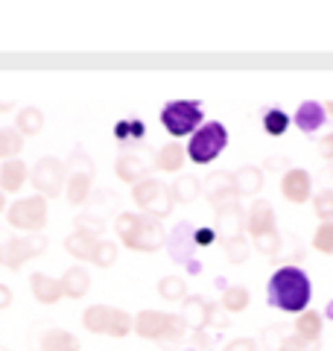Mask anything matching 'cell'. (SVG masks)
Returning <instances> with one entry per match:
<instances>
[{
    "label": "cell",
    "mask_w": 333,
    "mask_h": 351,
    "mask_svg": "<svg viewBox=\"0 0 333 351\" xmlns=\"http://www.w3.org/2000/svg\"><path fill=\"white\" fill-rule=\"evenodd\" d=\"M313 211L321 223H333V188H325L313 196Z\"/></svg>",
    "instance_id": "41"
},
{
    "label": "cell",
    "mask_w": 333,
    "mask_h": 351,
    "mask_svg": "<svg viewBox=\"0 0 333 351\" xmlns=\"http://www.w3.org/2000/svg\"><path fill=\"white\" fill-rule=\"evenodd\" d=\"M214 211H217V237H219V243L243 237V232H246V211H243L240 199L222 202L219 208H214Z\"/></svg>",
    "instance_id": "12"
},
{
    "label": "cell",
    "mask_w": 333,
    "mask_h": 351,
    "mask_svg": "<svg viewBox=\"0 0 333 351\" xmlns=\"http://www.w3.org/2000/svg\"><path fill=\"white\" fill-rule=\"evenodd\" d=\"M246 232L251 237H260L266 232H275V211H272V202L266 199H254L246 211Z\"/></svg>",
    "instance_id": "18"
},
{
    "label": "cell",
    "mask_w": 333,
    "mask_h": 351,
    "mask_svg": "<svg viewBox=\"0 0 333 351\" xmlns=\"http://www.w3.org/2000/svg\"><path fill=\"white\" fill-rule=\"evenodd\" d=\"M290 158H281V156H272V158H266V164H263V170H272V173H290L293 167H290Z\"/></svg>",
    "instance_id": "47"
},
{
    "label": "cell",
    "mask_w": 333,
    "mask_h": 351,
    "mask_svg": "<svg viewBox=\"0 0 333 351\" xmlns=\"http://www.w3.org/2000/svg\"><path fill=\"white\" fill-rule=\"evenodd\" d=\"M59 281H62V290L68 299H82V295L91 290V276H88L85 267H71Z\"/></svg>",
    "instance_id": "24"
},
{
    "label": "cell",
    "mask_w": 333,
    "mask_h": 351,
    "mask_svg": "<svg viewBox=\"0 0 333 351\" xmlns=\"http://www.w3.org/2000/svg\"><path fill=\"white\" fill-rule=\"evenodd\" d=\"M249 302H251L249 290L243 287V284H231V287H225V293H222L219 307H222V311H225V313L231 316V313H243V311H246Z\"/></svg>",
    "instance_id": "29"
},
{
    "label": "cell",
    "mask_w": 333,
    "mask_h": 351,
    "mask_svg": "<svg viewBox=\"0 0 333 351\" xmlns=\"http://www.w3.org/2000/svg\"><path fill=\"white\" fill-rule=\"evenodd\" d=\"M321 328H325V316H321L319 311H310V307H307L304 313H298L295 334L304 337L307 343H321Z\"/></svg>",
    "instance_id": "26"
},
{
    "label": "cell",
    "mask_w": 333,
    "mask_h": 351,
    "mask_svg": "<svg viewBox=\"0 0 333 351\" xmlns=\"http://www.w3.org/2000/svg\"><path fill=\"white\" fill-rule=\"evenodd\" d=\"M6 211V196H3V191H0V214Z\"/></svg>",
    "instance_id": "52"
},
{
    "label": "cell",
    "mask_w": 333,
    "mask_h": 351,
    "mask_svg": "<svg viewBox=\"0 0 333 351\" xmlns=\"http://www.w3.org/2000/svg\"><path fill=\"white\" fill-rule=\"evenodd\" d=\"M15 129H18L24 138L38 135V132L44 129V112H41V108H36V106L21 108L18 117H15Z\"/></svg>",
    "instance_id": "30"
},
{
    "label": "cell",
    "mask_w": 333,
    "mask_h": 351,
    "mask_svg": "<svg viewBox=\"0 0 333 351\" xmlns=\"http://www.w3.org/2000/svg\"><path fill=\"white\" fill-rule=\"evenodd\" d=\"M260 123H263V129L269 132L272 138H278V135H284L286 129H290V123H293V117L284 112V108H266L263 112V117H260Z\"/></svg>",
    "instance_id": "34"
},
{
    "label": "cell",
    "mask_w": 333,
    "mask_h": 351,
    "mask_svg": "<svg viewBox=\"0 0 333 351\" xmlns=\"http://www.w3.org/2000/svg\"><path fill=\"white\" fill-rule=\"evenodd\" d=\"M184 322H187V328L190 331H196V334H202V331H208V322H210V313H214V302H208L205 295H187L184 299Z\"/></svg>",
    "instance_id": "17"
},
{
    "label": "cell",
    "mask_w": 333,
    "mask_h": 351,
    "mask_svg": "<svg viewBox=\"0 0 333 351\" xmlns=\"http://www.w3.org/2000/svg\"><path fill=\"white\" fill-rule=\"evenodd\" d=\"M325 112H328V117H333V100H330V103L325 106Z\"/></svg>",
    "instance_id": "54"
},
{
    "label": "cell",
    "mask_w": 333,
    "mask_h": 351,
    "mask_svg": "<svg viewBox=\"0 0 333 351\" xmlns=\"http://www.w3.org/2000/svg\"><path fill=\"white\" fill-rule=\"evenodd\" d=\"M0 351H9V348H6V346H0Z\"/></svg>",
    "instance_id": "56"
},
{
    "label": "cell",
    "mask_w": 333,
    "mask_h": 351,
    "mask_svg": "<svg viewBox=\"0 0 333 351\" xmlns=\"http://www.w3.org/2000/svg\"><path fill=\"white\" fill-rule=\"evenodd\" d=\"M251 246L260 252V258H269V261H275L278 258V252H281V246H284V237H281V232H266V234H260V237H251Z\"/></svg>",
    "instance_id": "37"
},
{
    "label": "cell",
    "mask_w": 333,
    "mask_h": 351,
    "mask_svg": "<svg viewBox=\"0 0 333 351\" xmlns=\"http://www.w3.org/2000/svg\"><path fill=\"white\" fill-rule=\"evenodd\" d=\"M319 156L325 158V161H330V164H333V129L328 132L325 138L319 141Z\"/></svg>",
    "instance_id": "49"
},
{
    "label": "cell",
    "mask_w": 333,
    "mask_h": 351,
    "mask_svg": "<svg viewBox=\"0 0 333 351\" xmlns=\"http://www.w3.org/2000/svg\"><path fill=\"white\" fill-rule=\"evenodd\" d=\"M9 304H12V290H9L6 284H0V311H6Z\"/></svg>",
    "instance_id": "50"
},
{
    "label": "cell",
    "mask_w": 333,
    "mask_h": 351,
    "mask_svg": "<svg viewBox=\"0 0 333 351\" xmlns=\"http://www.w3.org/2000/svg\"><path fill=\"white\" fill-rule=\"evenodd\" d=\"M158 295L166 302H184L187 299V281L182 276H164L158 281Z\"/></svg>",
    "instance_id": "35"
},
{
    "label": "cell",
    "mask_w": 333,
    "mask_h": 351,
    "mask_svg": "<svg viewBox=\"0 0 333 351\" xmlns=\"http://www.w3.org/2000/svg\"><path fill=\"white\" fill-rule=\"evenodd\" d=\"M164 328H166V313H161V311H140L135 316V334L140 339H155V343H161Z\"/></svg>",
    "instance_id": "21"
},
{
    "label": "cell",
    "mask_w": 333,
    "mask_h": 351,
    "mask_svg": "<svg viewBox=\"0 0 333 351\" xmlns=\"http://www.w3.org/2000/svg\"><path fill=\"white\" fill-rule=\"evenodd\" d=\"M114 138H117V147L123 152H132V149H147V126L143 120L138 117H123L120 123L114 126Z\"/></svg>",
    "instance_id": "16"
},
{
    "label": "cell",
    "mask_w": 333,
    "mask_h": 351,
    "mask_svg": "<svg viewBox=\"0 0 333 351\" xmlns=\"http://www.w3.org/2000/svg\"><path fill=\"white\" fill-rule=\"evenodd\" d=\"M85 211H91V214H97V217L106 219V214H111V211L123 214V208H120L117 193H111V191H97V196L91 193V199L85 202Z\"/></svg>",
    "instance_id": "32"
},
{
    "label": "cell",
    "mask_w": 333,
    "mask_h": 351,
    "mask_svg": "<svg viewBox=\"0 0 333 351\" xmlns=\"http://www.w3.org/2000/svg\"><path fill=\"white\" fill-rule=\"evenodd\" d=\"M263 188V170L254 167V164H246V167H240L234 173V193L237 199H243V196H254Z\"/></svg>",
    "instance_id": "23"
},
{
    "label": "cell",
    "mask_w": 333,
    "mask_h": 351,
    "mask_svg": "<svg viewBox=\"0 0 333 351\" xmlns=\"http://www.w3.org/2000/svg\"><path fill=\"white\" fill-rule=\"evenodd\" d=\"M0 267H3V246H0Z\"/></svg>",
    "instance_id": "55"
},
{
    "label": "cell",
    "mask_w": 333,
    "mask_h": 351,
    "mask_svg": "<svg viewBox=\"0 0 333 351\" xmlns=\"http://www.w3.org/2000/svg\"><path fill=\"white\" fill-rule=\"evenodd\" d=\"M214 240H219V237H217V228H208V226H199V228H196V246H199V249L214 246Z\"/></svg>",
    "instance_id": "45"
},
{
    "label": "cell",
    "mask_w": 333,
    "mask_h": 351,
    "mask_svg": "<svg viewBox=\"0 0 333 351\" xmlns=\"http://www.w3.org/2000/svg\"><path fill=\"white\" fill-rule=\"evenodd\" d=\"M47 252V237L44 234H15L3 243V267L18 272L27 261L41 258Z\"/></svg>",
    "instance_id": "11"
},
{
    "label": "cell",
    "mask_w": 333,
    "mask_h": 351,
    "mask_svg": "<svg viewBox=\"0 0 333 351\" xmlns=\"http://www.w3.org/2000/svg\"><path fill=\"white\" fill-rule=\"evenodd\" d=\"M281 193H284L286 202H295V205L313 199V176H310L307 170L293 167L290 173H284V179H281Z\"/></svg>",
    "instance_id": "15"
},
{
    "label": "cell",
    "mask_w": 333,
    "mask_h": 351,
    "mask_svg": "<svg viewBox=\"0 0 333 351\" xmlns=\"http://www.w3.org/2000/svg\"><path fill=\"white\" fill-rule=\"evenodd\" d=\"M41 351H79V339H76L71 331L64 328H50V331L41 334Z\"/></svg>",
    "instance_id": "25"
},
{
    "label": "cell",
    "mask_w": 333,
    "mask_h": 351,
    "mask_svg": "<svg viewBox=\"0 0 333 351\" xmlns=\"http://www.w3.org/2000/svg\"><path fill=\"white\" fill-rule=\"evenodd\" d=\"M73 228H76V234H82L88 240H103V234H106V219L91 214V211H79V214H76Z\"/></svg>",
    "instance_id": "31"
},
{
    "label": "cell",
    "mask_w": 333,
    "mask_h": 351,
    "mask_svg": "<svg viewBox=\"0 0 333 351\" xmlns=\"http://www.w3.org/2000/svg\"><path fill=\"white\" fill-rule=\"evenodd\" d=\"M208 328H217V331H225V328H228V313L219 307V302L214 304V313H210Z\"/></svg>",
    "instance_id": "48"
},
{
    "label": "cell",
    "mask_w": 333,
    "mask_h": 351,
    "mask_svg": "<svg viewBox=\"0 0 333 351\" xmlns=\"http://www.w3.org/2000/svg\"><path fill=\"white\" fill-rule=\"evenodd\" d=\"M29 182H32V188L38 191V196H44V199H56V196L64 193V184H68V167H64L59 158L44 156L36 167H32Z\"/></svg>",
    "instance_id": "9"
},
{
    "label": "cell",
    "mask_w": 333,
    "mask_h": 351,
    "mask_svg": "<svg viewBox=\"0 0 333 351\" xmlns=\"http://www.w3.org/2000/svg\"><path fill=\"white\" fill-rule=\"evenodd\" d=\"M29 287H32V295H36L38 304H59V299H64L62 281L44 276V272H32V276H29Z\"/></svg>",
    "instance_id": "20"
},
{
    "label": "cell",
    "mask_w": 333,
    "mask_h": 351,
    "mask_svg": "<svg viewBox=\"0 0 333 351\" xmlns=\"http://www.w3.org/2000/svg\"><path fill=\"white\" fill-rule=\"evenodd\" d=\"M94 176H97V164L88 158V152L76 149L68 158V184H64V196L71 205H85L94 193Z\"/></svg>",
    "instance_id": "5"
},
{
    "label": "cell",
    "mask_w": 333,
    "mask_h": 351,
    "mask_svg": "<svg viewBox=\"0 0 333 351\" xmlns=\"http://www.w3.org/2000/svg\"><path fill=\"white\" fill-rule=\"evenodd\" d=\"M222 351H260V346H258V339H251V337H240V339H231Z\"/></svg>",
    "instance_id": "46"
},
{
    "label": "cell",
    "mask_w": 333,
    "mask_h": 351,
    "mask_svg": "<svg viewBox=\"0 0 333 351\" xmlns=\"http://www.w3.org/2000/svg\"><path fill=\"white\" fill-rule=\"evenodd\" d=\"M24 149V135L15 126H3L0 129V161H15V156Z\"/></svg>",
    "instance_id": "33"
},
{
    "label": "cell",
    "mask_w": 333,
    "mask_h": 351,
    "mask_svg": "<svg viewBox=\"0 0 333 351\" xmlns=\"http://www.w3.org/2000/svg\"><path fill=\"white\" fill-rule=\"evenodd\" d=\"M0 112H12V103H0Z\"/></svg>",
    "instance_id": "53"
},
{
    "label": "cell",
    "mask_w": 333,
    "mask_h": 351,
    "mask_svg": "<svg viewBox=\"0 0 333 351\" xmlns=\"http://www.w3.org/2000/svg\"><path fill=\"white\" fill-rule=\"evenodd\" d=\"M166 252H170V258L175 263H184L187 269L199 272L202 269V263H199V249L196 246V226L190 223H179L173 228L170 234H166Z\"/></svg>",
    "instance_id": "10"
},
{
    "label": "cell",
    "mask_w": 333,
    "mask_h": 351,
    "mask_svg": "<svg viewBox=\"0 0 333 351\" xmlns=\"http://www.w3.org/2000/svg\"><path fill=\"white\" fill-rule=\"evenodd\" d=\"M82 325H85V331H91V334H106V337H117V339H123L126 334L135 331V319H132L126 311L108 307V304H91L82 313Z\"/></svg>",
    "instance_id": "4"
},
{
    "label": "cell",
    "mask_w": 333,
    "mask_h": 351,
    "mask_svg": "<svg viewBox=\"0 0 333 351\" xmlns=\"http://www.w3.org/2000/svg\"><path fill=\"white\" fill-rule=\"evenodd\" d=\"M202 196L214 208H219L222 202H228V199H237V193H234V173H231V170L208 173L202 179Z\"/></svg>",
    "instance_id": "13"
},
{
    "label": "cell",
    "mask_w": 333,
    "mask_h": 351,
    "mask_svg": "<svg viewBox=\"0 0 333 351\" xmlns=\"http://www.w3.org/2000/svg\"><path fill=\"white\" fill-rule=\"evenodd\" d=\"M27 182V164L24 161H6L3 167H0V188H3V193H18L21 188H24Z\"/></svg>",
    "instance_id": "28"
},
{
    "label": "cell",
    "mask_w": 333,
    "mask_h": 351,
    "mask_svg": "<svg viewBox=\"0 0 333 351\" xmlns=\"http://www.w3.org/2000/svg\"><path fill=\"white\" fill-rule=\"evenodd\" d=\"M325 316H328V319L333 322V302H328V307H325Z\"/></svg>",
    "instance_id": "51"
},
{
    "label": "cell",
    "mask_w": 333,
    "mask_h": 351,
    "mask_svg": "<svg viewBox=\"0 0 333 351\" xmlns=\"http://www.w3.org/2000/svg\"><path fill=\"white\" fill-rule=\"evenodd\" d=\"M222 252H225V261L234 263V267H240V263H246L249 255H251V243L246 240V234L243 237H234V240H225L222 243Z\"/></svg>",
    "instance_id": "38"
},
{
    "label": "cell",
    "mask_w": 333,
    "mask_h": 351,
    "mask_svg": "<svg viewBox=\"0 0 333 351\" xmlns=\"http://www.w3.org/2000/svg\"><path fill=\"white\" fill-rule=\"evenodd\" d=\"M293 123L304 132V135H316V132L328 123V112L325 106L316 103V100H307L298 106V112L293 114Z\"/></svg>",
    "instance_id": "19"
},
{
    "label": "cell",
    "mask_w": 333,
    "mask_h": 351,
    "mask_svg": "<svg viewBox=\"0 0 333 351\" xmlns=\"http://www.w3.org/2000/svg\"><path fill=\"white\" fill-rule=\"evenodd\" d=\"M155 167L149 161H143L140 156H135V152H123V156H117V161H114V176L120 182H126V184H140V182H147V179H152V173Z\"/></svg>",
    "instance_id": "14"
},
{
    "label": "cell",
    "mask_w": 333,
    "mask_h": 351,
    "mask_svg": "<svg viewBox=\"0 0 333 351\" xmlns=\"http://www.w3.org/2000/svg\"><path fill=\"white\" fill-rule=\"evenodd\" d=\"M319 348H321V343H307V339L298 334L284 337V343H281V351H319Z\"/></svg>",
    "instance_id": "44"
},
{
    "label": "cell",
    "mask_w": 333,
    "mask_h": 351,
    "mask_svg": "<svg viewBox=\"0 0 333 351\" xmlns=\"http://www.w3.org/2000/svg\"><path fill=\"white\" fill-rule=\"evenodd\" d=\"M6 219L12 228H18V232L41 234L44 226H47V199L38 193L27 196V199H18L6 208Z\"/></svg>",
    "instance_id": "7"
},
{
    "label": "cell",
    "mask_w": 333,
    "mask_h": 351,
    "mask_svg": "<svg viewBox=\"0 0 333 351\" xmlns=\"http://www.w3.org/2000/svg\"><path fill=\"white\" fill-rule=\"evenodd\" d=\"M170 191H173L175 205H190L202 196V179H196V176H179L170 184Z\"/></svg>",
    "instance_id": "27"
},
{
    "label": "cell",
    "mask_w": 333,
    "mask_h": 351,
    "mask_svg": "<svg viewBox=\"0 0 333 351\" xmlns=\"http://www.w3.org/2000/svg\"><path fill=\"white\" fill-rule=\"evenodd\" d=\"M99 269H108V267H114L117 263V243L114 240H99L97 243V252H94V261Z\"/></svg>",
    "instance_id": "40"
},
{
    "label": "cell",
    "mask_w": 333,
    "mask_h": 351,
    "mask_svg": "<svg viewBox=\"0 0 333 351\" xmlns=\"http://www.w3.org/2000/svg\"><path fill=\"white\" fill-rule=\"evenodd\" d=\"M310 299H313V284L301 267H281L275 269L266 287V302L275 311L284 313H304Z\"/></svg>",
    "instance_id": "1"
},
{
    "label": "cell",
    "mask_w": 333,
    "mask_h": 351,
    "mask_svg": "<svg viewBox=\"0 0 333 351\" xmlns=\"http://www.w3.org/2000/svg\"><path fill=\"white\" fill-rule=\"evenodd\" d=\"M97 243H99V240H88L82 234H71L68 240H64V249H68V255L91 263L94 261V252H97Z\"/></svg>",
    "instance_id": "36"
},
{
    "label": "cell",
    "mask_w": 333,
    "mask_h": 351,
    "mask_svg": "<svg viewBox=\"0 0 333 351\" xmlns=\"http://www.w3.org/2000/svg\"><path fill=\"white\" fill-rule=\"evenodd\" d=\"M187 334V322L182 313H166V328H164V339L161 346H175L179 339Z\"/></svg>",
    "instance_id": "39"
},
{
    "label": "cell",
    "mask_w": 333,
    "mask_h": 351,
    "mask_svg": "<svg viewBox=\"0 0 333 351\" xmlns=\"http://www.w3.org/2000/svg\"><path fill=\"white\" fill-rule=\"evenodd\" d=\"M225 147H228V129L219 120H208L190 135V144L184 149L193 164H210L225 152Z\"/></svg>",
    "instance_id": "3"
},
{
    "label": "cell",
    "mask_w": 333,
    "mask_h": 351,
    "mask_svg": "<svg viewBox=\"0 0 333 351\" xmlns=\"http://www.w3.org/2000/svg\"><path fill=\"white\" fill-rule=\"evenodd\" d=\"M132 199H135V205L140 208L147 217H170L173 208H175V199H173V191L166 188V184H161L158 179H147L132 188Z\"/></svg>",
    "instance_id": "8"
},
{
    "label": "cell",
    "mask_w": 333,
    "mask_h": 351,
    "mask_svg": "<svg viewBox=\"0 0 333 351\" xmlns=\"http://www.w3.org/2000/svg\"><path fill=\"white\" fill-rule=\"evenodd\" d=\"M313 249L321 255H333V223H321L313 234Z\"/></svg>",
    "instance_id": "42"
},
{
    "label": "cell",
    "mask_w": 333,
    "mask_h": 351,
    "mask_svg": "<svg viewBox=\"0 0 333 351\" xmlns=\"http://www.w3.org/2000/svg\"><path fill=\"white\" fill-rule=\"evenodd\" d=\"M202 123H205V114L199 100H170L161 108V126L175 138L193 135Z\"/></svg>",
    "instance_id": "6"
},
{
    "label": "cell",
    "mask_w": 333,
    "mask_h": 351,
    "mask_svg": "<svg viewBox=\"0 0 333 351\" xmlns=\"http://www.w3.org/2000/svg\"><path fill=\"white\" fill-rule=\"evenodd\" d=\"M281 343H284V328L281 325H269L266 331L260 334V348L263 351H281Z\"/></svg>",
    "instance_id": "43"
},
{
    "label": "cell",
    "mask_w": 333,
    "mask_h": 351,
    "mask_svg": "<svg viewBox=\"0 0 333 351\" xmlns=\"http://www.w3.org/2000/svg\"><path fill=\"white\" fill-rule=\"evenodd\" d=\"M184 158H187V149L173 141V144H166V147H161L158 152H155L152 167L161 170V173H179L184 167Z\"/></svg>",
    "instance_id": "22"
},
{
    "label": "cell",
    "mask_w": 333,
    "mask_h": 351,
    "mask_svg": "<svg viewBox=\"0 0 333 351\" xmlns=\"http://www.w3.org/2000/svg\"><path fill=\"white\" fill-rule=\"evenodd\" d=\"M114 232L120 234V243L132 252H158L166 246V232L161 226V219L147 217V214H132L123 211L114 217Z\"/></svg>",
    "instance_id": "2"
}]
</instances>
